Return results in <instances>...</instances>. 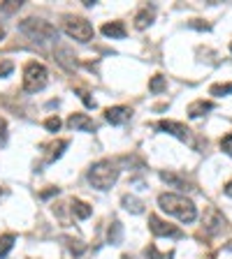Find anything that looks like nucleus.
Here are the masks:
<instances>
[{
	"mask_svg": "<svg viewBox=\"0 0 232 259\" xmlns=\"http://www.w3.org/2000/svg\"><path fill=\"white\" fill-rule=\"evenodd\" d=\"M158 206L167 215H174L181 222H195L197 218V206L184 194H174V192H162L158 197Z\"/></svg>",
	"mask_w": 232,
	"mask_h": 259,
	"instance_id": "nucleus-1",
	"label": "nucleus"
},
{
	"mask_svg": "<svg viewBox=\"0 0 232 259\" xmlns=\"http://www.w3.org/2000/svg\"><path fill=\"white\" fill-rule=\"evenodd\" d=\"M118 174H121V169L116 167V162L100 160L88 169V183L98 190H109L118 181Z\"/></svg>",
	"mask_w": 232,
	"mask_h": 259,
	"instance_id": "nucleus-2",
	"label": "nucleus"
},
{
	"mask_svg": "<svg viewBox=\"0 0 232 259\" xmlns=\"http://www.w3.org/2000/svg\"><path fill=\"white\" fill-rule=\"evenodd\" d=\"M19 31H21L26 37H31L33 42H39V44L51 42V39H58L56 26H51V23L44 21V19H35V16L23 19V21L19 23Z\"/></svg>",
	"mask_w": 232,
	"mask_h": 259,
	"instance_id": "nucleus-3",
	"label": "nucleus"
},
{
	"mask_svg": "<svg viewBox=\"0 0 232 259\" xmlns=\"http://www.w3.org/2000/svg\"><path fill=\"white\" fill-rule=\"evenodd\" d=\"M49 81V72L42 63L38 61H31L26 63V67H23V91L26 93H38L42 91Z\"/></svg>",
	"mask_w": 232,
	"mask_h": 259,
	"instance_id": "nucleus-4",
	"label": "nucleus"
},
{
	"mask_svg": "<svg viewBox=\"0 0 232 259\" xmlns=\"http://www.w3.org/2000/svg\"><path fill=\"white\" fill-rule=\"evenodd\" d=\"M63 31L68 32L72 39L81 42V44L91 42L93 35H95L91 21H88V19H84V16H68V19H65V23H63Z\"/></svg>",
	"mask_w": 232,
	"mask_h": 259,
	"instance_id": "nucleus-5",
	"label": "nucleus"
},
{
	"mask_svg": "<svg viewBox=\"0 0 232 259\" xmlns=\"http://www.w3.org/2000/svg\"><path fill=\"white\" fill-rule=\"evenodd\" d=\"M155 128L165 132V134H172V137H177L179 141H184V144H193V134H191V130L186 128L184 123H177V121H158L155 123Z\"/></svg>",
	"mask_w": 232,
	"mask_h": 259,
	"instance_id": "nucleus-6",
	"label": "nucleus"
},
{
	"mask_svg": "<svg viewBox=\"0 0 232 259\" xmlns=\"http://www.w3.org/2000/svg\"><path fill=\"white\" fill-rule=\"evenodd\" d=\"M149 229H151L154 236H174V238L181 236V231H179L174 225L160 220L158 215H149Z\"/></svg>",
	"mask_w": 232,
	"mask_h": 259,
	"instance_id": "nucleus-7",
	"label": "nucleus"
},
{
	"mask_svg": "<svg viewBox=\"0 0 232 259\" xmlns=\"http://www.w3.org/2000/svg\"><path fill=\"white\" fill-rule=\"evenodd\" d=\"M132 118V109L130 107H123V104H118V107H109L105 109V121L112 123V125H123Z\"/></svg>",
	"mask_w": 232,
	"mask_h": 259,
	"instance_id": "nucleus-8",
	"label": "nucleus"
},
{
	"mask_svg": "<svg viewBox=\"0 0 232 259\" xmlns=\"http://www.w3.org/2000/svg\"><path fill=\"white\" fill-rule=\"evenodd\" d=\"M54 56H56V61H58V65L61 67H65L68 72H75L77 69V58H75V54L70 51L68 46H56L54 49Z\"/></svg>",
	"mask_w": 232,
	"mask_h": 259,
	"instance_id": "nucleus-9",
	"label": "nucleus"
},
{
	"mask_svg": "<svg viewBox=\"0 0 232 259\" xmlns=\"http://www.w3.org/2000/svg\"><path fill=\"white\" fill-rule=\"evenodd\" d=\"M223 225H225L223 213L218 208H209L207 215H204V229H207L209 234H216V231L223 229Z\"/></svg>",
	"mask_w": 232,
	"mask_h": 259,
	"instance_id": "nucleus-10",
	"label": "nucleus"
},
{
	"mask_svg": "<svg viewBox=\"0 0 232 259\" xmlns=\"http://www.w3.org/2000/svg\"><path fill=\"white\" fill-rule=\"evenodd\" d=\"M68 125L72 130H79V132H95L98 125L93 123V118H88L86 114H72L68 118Z\"/></svg>",
	"mask_w": 232,
	"mask_h": 259,
	"instance_id": "nucleus-11",
	"label": "nucleus"
},
{
	"mask_svg": "<svg viewBox=\"0 0 232 259\" xmlns=\"http://www.w3.org/2000/svg\"><path fill=\"white\" fill-rule=\"evenodd\" d=\"M100 31H102V35H105V37H112V39H123V37H125V26H123L121 21H109V23H105Z\"/></svg>",
	"mask_w": 232,
	"mask_h": 259,
	"instance_id": "nucleus-12",
	"label": "nucleus"
},
{
	"mask_svg": "<svg viewBox=\"0 0 232 259\" xmlns=\"http://www.w3.org/2000/svg\"><path fill=\"white\" fill-rule=\"evenodd\" d=\"M211 109H214V102H207V99H195V102L188 104V116H191V118H200V116H204L207 111H211Z\"/></svg>",
	"mask_w": 232,
	"mask_h": 259,
	"instance_id": "nucleus-13",
	"label": "nucleus"
},
{
	"mask_svg": "<svg viewBox=\"0 0 232 259\" xmlns=\"http://www.w3.org/2000/svg\"><path fill=\"white\" fill-rule=\"evenodd\" d=\"M107 238L112 245H118L121 241H123V225L118 220H114L112 225H109V231H107Z\"/></svg>",
	"mask_w": 232,
	"mask_h": 259,
	"instance_id": "nucleus-14",
	"label": "nucleus"
},
{
	"mask_svg": "<svg viewBox=\"0 0 232 259\" xmlns=\"http://www.w3.org/2000/svg\"><path fill=\"white\" fill-rule=\"evenodd\" d=\"M123 206H125V211H130V213H135V215H139V213H144V204L139 201L137 197H132V194H125L123 199Z\"/></svg>",
	"mask_w": 232,
	"mask_h": 259,
	"instance_id": "nucleus-15",
	"label": "nucleus"
},
{
	"mask_svg": "<svg viewBox=\"0 0 232 259\" xmlns=\"http://www.w3.org/2000/svg\"><path fill=\"white\" fill-rule=\"evenodd\" d=\"M72 213L77 215L79 220H86V218H91L93 208L86 204V201H79V199H75V201H72Z\"/></svg>",
	"mask_w": 232,
	"mask_h": 259,
	"instance_id": "nucleus-16",
	"label": "nucleus"
},
{
	"mask_svg": "<svg viewBox=\"0 0 232 259\" xmlns=\"http://www.w3.org/2000/svg\"><path fill=\"white\" fill-rule=\"evenodd\" d=\"M151 23H154V14H151L149 9H142V12L135 16V28H137V31H144Z\"/></svg>",
	"mask_w": 232,
	"mask_h": 259,
	"instance_id": "nucleus-17",
	"label": "nucleus"
},
{
	"mask_svg": "<svg viewBox=\"0 0 232 259\" xmlns=\"http://www.w3.org/2000/svg\"><path fill=\"white\" fill-rule=\"evenodd\" d=\"M14 241H16L14 234H5V236H0V259H5L9 255V250L14 248Z\"/></svg>",
	"mask_w": 232,
	"mask_h": 259,
	"instance_id": "nucleus-18",
	"label": "nucleus"
},
{
	"mask_svg": "<svg viewBox=\"0 0 232 259\" xmlns=\"http://www.w3.org/2000/svg\"><path fill=\"white\" fill-rule=\"evenodd\" d=\"M160 181H165V183L172 185V188H188V185H186L177 174H172V171H160Z\"/></svg>",
	"mask_w": 232,
	"mask_h": 259,
	"instance_id": "nucleus-19",
	"label": "nucleus"
},
{
	"mask_svg": "<svg viewBox=\"0 0 232 259\" xmlns=\"http://www.w3.org/2000/svg\"><path fill=\"white\" fill-rule=\"evenodd\" d=\"M165 88H167V79H165L162 74H155L154 79L149 81V91L151 93H162Z\"/></svg>",
	"mask_w": 232,
	"mask_h": 259,
	"instance_id": "nucleus-20",
	"label": "nucleus"
},
{
	"mask_svg": "<svg viewBox=\"0 0 232 259\" xmlns=\"http://www.w3.org/2000/svg\"><path fill=\"white\" fill-rule=\"evenodd\" d=\"M23 0H5L2 5H0V14H12L16 9H21Z\"/></svg>",
	"mask_w": 232,
	"mask_h": 259,
	"instance_id": "nucleus-21",
	"label": "nucleus"
},
{
	"mask_svg": "<svg viewBox=\"0 0 232 259\" xmlns=\"http://www.w3.org/2000/svg\"><path fill=\"white\" fill-rule=\"evenodd\" d=\"M209 93L214 95V97H223V95H230L232 93V84H214L209 88Z\"/></svg>",
	"mask_w": 232,
	"mask_h": 259,
	"instance_id": "nucleus-22",
	"label": "nucleus"
},
{
	"mask_svg": "<svg viewBox=\"0 0 232 259\" xmlns=\"http://www.w3.org/2000/svg\"><path fill=\"white\" fill-rule=\"evenodd\" d=\"M68 146H70V141H68V139H61V141H58V144H56L54 148H51V155H49V162L58 160V158L63 155V151H65Z\"/></svg>",
	"mask_w": 232,
	"mask_h": 259,
	"instance_id": "nucleus-23",
	"label": "nucleus"
},
{
	"mask_svg": "<svg viewBox=\"0 0 232 259\" xmlns=\"http://www.w3.org/2000/svg\"><path fill=\"white\" fill-rule=\"evenodd\" d=\"M44 128L49 130V132H58V130H61V118H58V116H51V118H46V121H44Z\"/></svg>",
	"mask_w": 232,
	"mask_h": 259,
	"instance_id": "nucleus-24",
	"label": "nucleus"
},
{
	"mask_svg": "<svg viewBox=\"0 0 232 259\" xmlns=\"http://www.w3.org/2000/svg\"><path fill=\"white\" fill-rule=\"evenodd\" d=\"M221 151H223L225 155H232V132L221 139Z\"/></svg>",
	"mask_w": 232,
	"mask_h": 259,
	"instance_id": "nucleus-25",
	"label": "nucleus"
},
{
	"mask_svg": "<svg viewBox=\"0 0 232 259\" xmlns=\"http://www.w3.org/2000/svg\"><path fill=\"white\" fill-rule=\"evenodd\" d=\"M147 257L149 259H172V252H170V255H160V252L155 250V245H149V248H147Z\"/></svg>",
	"mask_w": 232,
	"mask_h": 259,
	"instance_id": "nucleus-26",
	"label": "nucleus"
},
{
	"mask_svg": "<svg viewBox=\"0 0 232 259\" xmlns=\"http://www.w3.org/2000/svg\"><path fill=\"white\" fill-rule=\"evenodd\" d=\"M14 72V63L12 61H2L0 63V76H9Z\"/></svg>",
	"mask_w": 232,
	"mask_h": 259,
	"instance_id": "nucleus-27",
	"label": "nucleus"
},
{
	"mask_svg": "<svg viewBox=\"0 0 232 259\" xmlns=\"http://www.w3.org/2000/svg\"><path fill=\"white\" fill-rule=\"evenodd\" d=\"M5 141H7V123L5 118H0V146H5Z\"/></svg>",
	"mask_w": 232,
	"mask_h": 259,
	"instance_id": "nucleus-28",
	"label": "nucleus"
},
{
	"mask_svg": "<svg viewBox=\"0 0 232 259\" xmlns=\"http://www.w3.org/2000/svg\"><path fill=\"white\" fill-rule=\"evenodd\" d=\"M79 97H81V102H84V104H86V107H95V102H93V99L91 97H88V93H84V91H79Z\"/></svg>",
	"mask_w": 232,
	"mask_h": 259,
	"instance_id": "nucleus-29",
	"label": "nucleus"
},
{
	"mask_svg": "<svg viewBox=\"0 0 232 259\" xmlns=\"http://www.w3.org/2000/svg\"><path fill=\"white\" fill-rule=\"evenodd\" d=\"M225 194L232 199V181H228V185H225Z\"/></svg>",
	"mask_w": 232,
	"mask_h": 259,
	"instance_id": "nucleus-30",
	"label": "nucleus"
},
{
	"mask_svg": "<svg viewBox=\"0 0 232 259\" xmlns=\"http://www.w3.org/2000/svg\"><path fill=\"white\" fill-rule=\"evenodd\" d=\"M2 37H5V31H2V28H0V39H2Z\"/></svg>",
	"mask_w": 232,
	"mask_h": 259,
	"instance_id": "nucleus-31",
	"label": "nucleus"
},
{
	"mask_svg": "<svg viewBox=\"0 0 232 259\" xmlns=\"http://www.w3.org/2000/svg\"><path fill=\"white\" fill-rule=\"evenodd\" d=\"M121 259H130V257H128V255H123V257H121Z\"/></svg>",
	"mask_w": 232,
	"mask_h": 259,
	"instance_id": "nucleus-32",
	"label": "nucleus"
},
{
	"mask_svg": "<svg viewBox=\"0 0 232 259\" xmlns=\"http://www.w3.org/2000/svg\"><path fill=\"white\" fill-rule=\"evenodd\" d=\"M230 51H232V44H230Z\"/></svg>",
	"mask_w": 232,
	"mask_h": 259,
	"instance_id": "nucleus-33",
	"label": "nucleus"
}]
</instances>
